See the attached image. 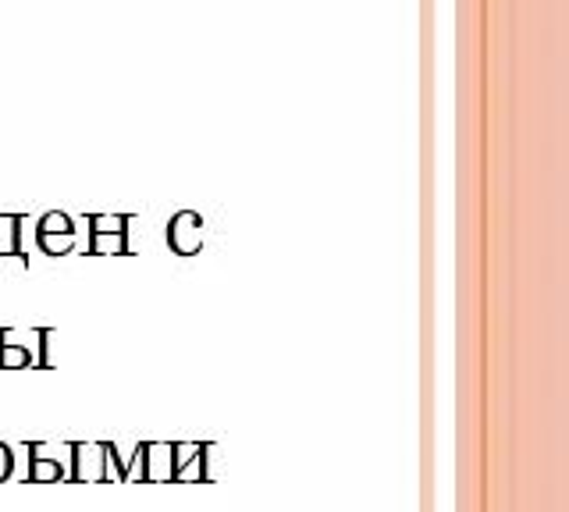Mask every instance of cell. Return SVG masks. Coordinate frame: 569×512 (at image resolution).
<instances>
[{
  "label": "cell",
  "instance_id": "7",
  "mask_svg": "<svg viewBox=\"0 0 569 512\" xmlns=\"http://www.w3.org/2000/svg\"><path fill=\"white\" fill-rule=\"evenodd\" d=\"M11 466H15V456H11V448H8V445H0V484L8 480Z\"/></svg>",
  "mask_w": 569,
  "mask_h": 512
},
{
  "label": "cell",
  "instance_id": "6",
  "mask_svg": "<svg viewBox=\"0 0 569 512\" xmlns=\"http://www.w3.org/2000/svg\"><path fill=\"white\" fill-rule=\"evenodd\" d=\"M18 224H25V217H15V214L0 217V256H18V253H22V246H18V235H22V228H18Z\"/></svg>",
  "mask_w": 569,
  "mask_h": 512
},
{
  "label": "cell",
  "instance_id": "5",
  "mask_svg": "<svg viewBox=\"0 0 569 512\" xmlns=\"http://www.w3.org/2000/svg\"><path fill=\"white\" fill-rule=\"evenodd\" d=\"M33 367V352L15 342L11 331H0V370H25Z\"/></svg>",
  "mask_w": 569,
  "mask_h": 512
},
{
  "label": "cell",
  "instance_id": "3",
  "mask_svg": "<svg viewBox=\"0 0 569 512\" xmlns=\"http://www.w3.org/2000/svg\"><path fill=\"white\" fill-rule=\"evenodd\" d=\"M168 242L178 256H193L203 246V217L196 210H178L168 224Z\"/></svg>",
  "mask_w": 569,
  "mask_h": 512
},
{
  "label": "cell",
  "instance_id": "2",
  "mask_svg": "<svg viewBox=\"0 0 569 512\" xmlns=\"http://www.w3.org/2000/svg\"><path fill=\"white\" fill-rule=\"evenodd\" d=\"M36 242L47 256H65L75 246V228L72 217L61 214V210H50L40 217V228H36Z\"/></svg>",
  "mask_w": 569,
  "mask_h": 512
},
{
  "label": "cell",
  "instance_id": "4",
  "mask_svg": "<svg viewBox=\"0 0 569 512\" xmlns=\"http://www.w3.org/2000/svg\"><path fill=\"white\" fill-rule=\"evenodd\" d=\"M29 452H33V459H29V480L33 484H57L65 477L61 463L47 456V445H29Z\"/></svg>",
  "mask_w": 569,
  "mask_h": 512
},
{
  "label": "cell",
  "instance_id": "1",
  "mask_svg": "<svg viewBox=\"0 0 569 512\" xmlns=\"http://www.w3.org/2000/svg\"><path fill=\"white\" fill-rule=\"evenodd\" d=\"M132 217H107V214H89V249L97 256H125L129 253V224Z\"/></svg>",
  "mask_w": 569,
  "mask_h": 512
}]
</instances>
